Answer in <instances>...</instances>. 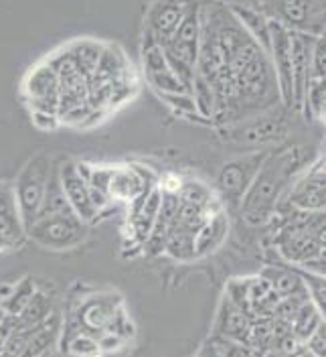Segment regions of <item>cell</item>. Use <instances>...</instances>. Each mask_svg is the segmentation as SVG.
I'll use <instances>...</instances> for the list:
<instances>
[{
	"label": "cell",
	"instance_id": "obj_1",
	"mask_svg": "<svg viewBox=\"0 0 326 357\" xmlns=\"http://www.w3.org/2000/svg\"><path fill=\"white\" fill-rule=\"evenodd\" d=\"M292 43V98L302 104L310 84V51L300 35H290Z\"/></svg>",
	"mask_w": 326,
	"mask_h": 357
},
{
	"label": "cell",
	"instance_id": "obj_2",
	"mask_svg": "<svg viewBox=\"0 0 326 357\" xmlns=\"http://www.w3.org/2000/svg\"><path fill=\"white\" fill-rule=\"evenodd\" d=\"M292 205L304 211H323L326 207V173H312L292 193Z\"/></svg>",
	"mask_w": 326,
	"mask_h": 357
},
{
	"label": "cell",
	"instance_id": "obj_3",
	"mask_svg": "<svg viewBox=\"0 0 326 357\" xmlns=\"http://www.w3.org/2000/svg\"><path fill=\"white\" fill-rule=\"evenodd\" d=\"M270 39L274 45V57L278 73L282 77V88L286 100L292 98V43H290V33H286L280 24H270Z\"/></svg>",
	"mask_w": 326,
	"mask_h": 357
},
{
	"label": "cell",
	"instance_id": "obj_4",
	"mask_svg": "<svg viewBox=\"0 0 326 357\" xmlns=\"http://www.w3.org/2000/svg\"><path fill=\"white\" fill-rule=\"evenodd\" d=\"M310 82H326V39L318 41L310 61Z\"/></svg>",
	"mask_w": 326,
	"mask_h": 357
},
{
	"label": "cell",
	"instance_id": "obj_5",
	"mask_svg": "<svg viewBox=\"0 0 326 357\" xmlns=\"http://www.w3.org/2000/svg\"><path fill=\"white\" fill-rule=\"evenodd\" d=\"M284 15L292 22H302L308 15V0H282Z\"/></svg>",
	"mask_w": 326,
	"mask_h": 357
},
{
	"label": "cell",
	"instance_id": "obj_6",
	"mask_svg": "<svg viewBox=\"0 0 326 357\" xmlns=\"http://www.w3.org/2000/svg\"><path fill=\"white\" fill-rule=\"evenodd\" d=\"M310 347H312V351H314L318 357H326V335L323 327L318 329V333L312 335V339H310Z\"/></svg>",
	"mask_w": 326,
	"mask_h": 357
},
{
	"label": "cell",
	"instance_id": "obj_7",
	"mask_svg": "<svg viewBox=\"0 0 326 357\" xmlns=\"http://www.w3.org/2000/svg\"><path fill=\"white\" fill-rule=\"evenodd\" d=\"M312 242L318 245V248H325L326 245V223H323V225L318 227V231L312 236Z\"/></svg>",
	"mask_w": 326,
	"mask_h": 357
},
{
	"label": "cell",
	"instance_id": "obj_8",
	"mask_svg": "<svg viewBox=\"0 0 326 357\" xmlns=\"http://www.w3.org/2000/svg\"><path fill=\"white\" fill-rule=\"evenodd\" d=\"M314 260H318V262H325L326 264V245L318 250V254H316V258H314Z\"/></svg>",
	"mask_w": 326,
	"mask_h": 357
}]
</instances>
